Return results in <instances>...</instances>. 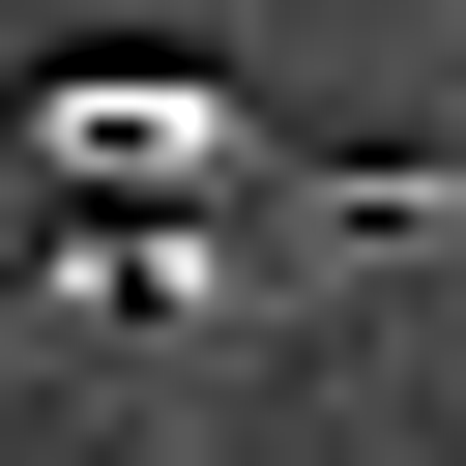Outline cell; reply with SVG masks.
I'll use <instances>...</instances> for the list:
<instances>
[{
    "mask_svg": "<svg viewBox=\"0 0 466 466\" xmlns=\"http://www.w3.org/2000/svg\"><path fill=\"white\" fill-rule=\"evenodd\" d=\"M466 175H291V116L204 58V29H87L0 87V350L58 379H175V350H262L320 320V262H408Z\"/></svg>",
    "mask_w": 466,
    "mask_h": 466,
    "instance_id": "obj_1",
    "label": "cell"
}]
</instances>
